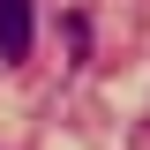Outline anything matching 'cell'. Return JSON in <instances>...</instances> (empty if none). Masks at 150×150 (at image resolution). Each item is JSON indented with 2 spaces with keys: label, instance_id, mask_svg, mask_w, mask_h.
Wrapping results in <instances>:
<instances>
[{
  "label": "cell",
  "instance_id": "cell-1",
  "mask_svg": "<svg viewBox=\"0 0 150 150\" xmlns=\"http://www.w3.org/2000/svg\"><path fill=\"white\" fill-rule=\"evenodd\" d=\"M30 0H0V60H8V68H23V60H30Z\"/></svg>",
  "mask_w": 150,
  "mask_h": 150
}]
</instances>
